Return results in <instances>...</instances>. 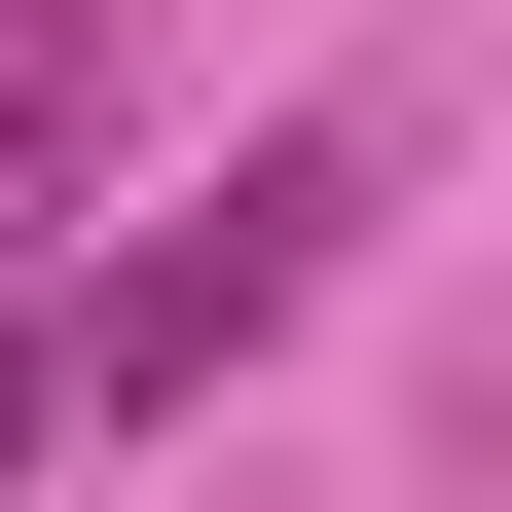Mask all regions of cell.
I'll return each instance as SVG.
<instances>
[{"label":"cell","mask_w":512,"mask_h":512,"mask_svg":"<svg viewBox=\"0 0 512 512\" xmlns=\"http://www.w3.org/2000/svg\"><path fill=\"white\" fill-rule=\"evenodd\" d=\"M366 183H403L366 110H293V147H220V183H183L147 256H110V293H37V403H74V439H147V403H220V366L293 330V293H330V220H366Z\"/></svg>","instance_id":"cell-1"}]
</instances>
